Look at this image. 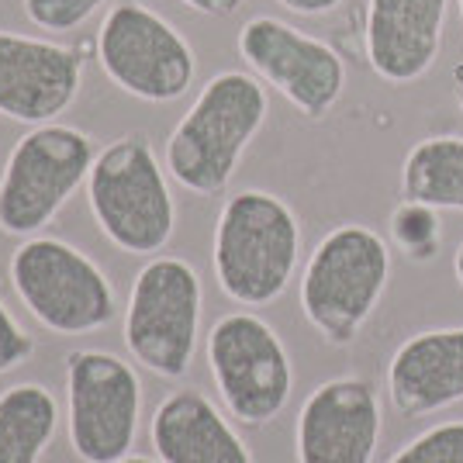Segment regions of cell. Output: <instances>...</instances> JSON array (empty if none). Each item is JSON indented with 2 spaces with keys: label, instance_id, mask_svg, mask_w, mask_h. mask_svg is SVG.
Returning a JSON list of instances; mask_svg holds the SVG:
<instances>
[{
  "label": "cell",
  "instance_id": "21",
  "mask_svg": "<svg viewBox=\"0 0 463 463\" xmlns=\"http://www.w3.org/2000/svg\"><path fill=\"white\" fill-rule=\"evenodd\" d=\"M104 4L108 0H24V14L42 32L62 35V32L87 24Z\"/></svg>",
  "mask_w": 463,
  "mask_h": 463
},
{
  "label": "cell",
  "instance_id": "18",
  "mask_svg": "<svg viewBox=\"0 0 463 463\" xmlns=\"http://www.w3.org/2000/svg\"><path fill=\"white\" fill-rule=\"evenodd\" d=\"M59 425V405L42 384H14L0 394V463H39Z\"/></svg>",
  "mask_w": 463,
  "mask_h": 463
},
{
  "label": "cell",
  "instance_id": "16",
  "mask_svg": "<svg viewBox=\"0 0 463 463\" xmlns=\"http://www.w3.org/2000/svg\"><path fill=\"white\" fill-rule=\"evenodd\" d=\"M153 446L163 463H252L246 443L201 391H174L159 402Z\"/></svg>",
  "mask_w": 463,
  "mask_h": 463
},
{
  "label": "cell",
  "instance_id": "12",
  "mask_svg": "<svg viewBox=\"0 0 463 463\" xmlns=\"http://www.w3.org/2000/svg\"><path fill=\"white\" fill-rule=\"evenodd\" d=\"M83 83V49L0 32V115L49 125L73 108Z\"/></svg>",
  "mask_w": 463,
  "mask_h": 463
},
{
  "label": "cell",
  "instance_id": "2",
  "mask_svg": "<svg viewBox=\"0 0 463 463\" xmlns=\"http://www.w3.org/2000/svg\"><path fill=\"white\" fill-rule=\"evenodd\" d=\"M301 252V225L267 191H239L214 225V277L235 305L263 308L288 290Z\"/></svg>",
  "mask_w": 463,
  "mask_h": 463
},
{
  "label": "cell",
  "instance_id": "28",
  "mask_svg": "<svg viewBox=\"0 0 463 463\" xmlns=\"http://www.w3.org/2000/svg\"><path fill=\"white\" fill-rule=\"evenodd\" d=\"M460 18H463V0H460Z\"/></svg>",
  "mask_w": 463,
  "mask_h": 463
},
{
  "label": "cell",
  "instance_id": "1",
  "mask_svg": "<svg viewBox=\"0 0 463 463\" xmlns=\"http://www.w3.org/2000/svg\"><path fill=\"white\" fill-rule=\"evenodd\" d=\"M267 111L270 100L256 77L239 70L212 77L191 111L176 121L166 142V170L194 194L225 191L246 146L263 128Z\"/></svg>",
  "mask_w": 463,
  "mask_h": 463
},
{
  "label": "cell",
  "instance_id": "14",
  "mask_svg": "<svg viewBox=\"0 0 463 463\" xmlns=\"http://www.w3.org/2000/svg\"><path fill=\"white\" fill-rule=\"evenodd\" d=\"M449 0H367V59L384 83L408 87L439 56Z\"/></svg>",
  "mask_w": 463,
  "mask_h": 463
},
{
  "label": "cell",
  "instance_id": "10",
  "mask_svg": "<svg viewBox=\"0 0 463 463\" xmlns=\"http://www.w3.org/2000/svg\"><path fill=\"white\" fill-rule=\"evenodd\" d=\"M70 443L80 460L118 463L128 457L138 432L142 384L121 356L77 349L66 356Z\"/></svg>",
  "mask_w": 463,
  "mask_h": 463
},
{
  "label": "cell",
  "instance_id": "24",
  "mask_svg": "<svg viewBox=\"0 0 463 463\" xmlns=\"http://www.w3.org/2000/svg\"><path fill=\"white\" fill-rule=\"evenodd\" d=\"M288 11L301 14V18H322L328 11H335L343 0H280Z\"/></svg>",
  "mask_w": 463,
  "mask_h": 463
},
{
  "label": "cell",
  "instance_id": "17",
  "mask_svg": "<svg viewBox=\"0 0 463 463\" xmlns=\"http://www.w3.org/2000/svg\"><path fill=\"white\" fill-rule=\"evenodd\" d=\"M402 194L436 212H463V138L432 136L408 149Z\"/></svg>",
  "mask_w": 463,
  "mask_h": 463
},
{
  "label": "cell",
  "instance_id": "27",
  "mask_svg": "<svg viewBox=\"0 0 463 463\" xmlns=\"http://www.w3.org/2000/svg\"><path fill=\"white\" fill-rule=\"evenodd\" d=\"M457 97H460V111H463V83H460V90H457Z\"/></svg>",
  "mask_w": 463,
  "mask_h": 463
},
{
  "label": "cell",
  "instance_id": "5",
  "mask_svg": "<svg viewBox=\"0 0 463 463\" xmlns=\"http://www.w3.org/2000/svg\"><path fill=\"white\" fill-rule=\"evenodd\" d=\"M11 284L21 305L59 335H83L118 318L111 280L90 256L62 239H24L11 256Z\"/></svg>",
  "mask_w": 463,
  "mask_h": 463
},
{
  "label": "cell",
  "instance_id": "22",
  "mask_svg": "<svg viewBox=\"0 0 463 463\" xmlns=\"http://www.w3.org/2000/svg\"><path fill=\"white\" fill-rule=\"evenodd\" d=\"M32 349H35L32 335L18 326V318L4 308V301H0V373L21 367L32 356Z\"/></svg>",
  "mask_w": 463,
  "mask_h": 463
},
{
  "label": "cell",
  "instance_id": "11",
  "mask_svg": "<svg viewBox=\"0 0 463 463\" xmlns=\"http://www.w3.org/2000/svg\"><path fill=\"white\" fill-rule=\"evenodd\" d=\"M239 56L256 77L277 87L305 118H326L346 90V62L328 45L270 14L239 28Z\"/></svg>",
  "mask_w": 463,
  "mask_h": 463
},
{
  "label": "cell",
  "instance_id": "26",
  "mask_svg": "<svg viewBox=\"0 0 463 463\" xmlns=\"http://www.w3.org/2000/svg\"><path fill=\"white\" fill-rule=\"evenodd\" d=\"M118 463H153V460H146V457H125V460H118Z\"/></svg>",
  "mask_w": 463,
  "mask_h": 463
},
{
  "label": "cell",
  "instance_id": "8",
  "mask_svg": "<svg viewBox=\"0 0 463 463\" xmlns=\"http://www.w3.org/2000/svg\"><path fill=\"white\" fill-rule=\"evenodd\" d=\"M97 62L115 87L149 104H170L187 94L197 73L191 42L138 0H121L104 14Z\"/></svg>",
  "mask_w": 463,
  "mask_h": 463
},
{
  "label": "cell",
  "instance_id": "4",
  "mask_svg": "<svg viewBox=\"0 0 463 463\" xmlns=\"http://www.w3.org/2000/svg\"><path fill=\"white\" fill-rule=\"evenodd\" d=\"M87 197L100 232L121 252H159L176 225L174 194L163 166L142 136H125L104 146L87 176Z\"/></svg>",
  "mask_w": 463,
  "mask_h": 463
},
{
  "label": "cell",
  "instance_id": "3",
  "mask_svg": "<svg viewBox=\"0 0 463 463\" xmlns=\"http://www.w3.org/2000/svg\"><path fill=\"white\" fill-rule=\"evenodd\" d=\"M391 250L367 225H339L315 246L301 277V308L332 346H349L381 305Z\"/></svg>",
  "mask_w": 463,
  "mask_h": 463
},
{
  "label": "cell",
  "instance_id": "13",
  "mask_svg": "<svg viewBox=\"0 0 463 463\" xmlns=\"http://www.w3.org/2000/svg\"><path fill=\"white\" fill-rule=\"evenodd\" d=\"M381 443V398L364 377L315 387L298 415V463H373Z\"/></svg>",
  "mask_w": 463,
  "mask_h": 463
},
{
  "label": "cell",
  "instance_id": "25",
  "mask_svg": "<svg viewBox=\"0 0 463 463\" xmlns=\"http://www.w3.org/2000/svg\"><path fill=\"white\" fill-rule=\"evenodd\" d=\"M453 270H457V280H460V288H463V242H460V250H457V256H453Z\"/></svg>",
  "mask_w": 463,
  "mask_h": 463
},
{
  "label": "cell",
  "instance_id": "20",
  "mask_svg": "<svg viewBox=\"0 0 463 463\" xmlns=\"http://www.w3.org/2000/svg\"><path fill=\"white\" fill-rule=\"evenodd\" d=\"M387 463H463V422L432 425Z\"/></svg>",
  "mask_w": 463,
  "mask_h": 463
},
{
  "label": "cell",
  "instance_id": "19",
  "mask_svg": "<svg viewBox=\"0 0 463 463\" xmlns=\"http://www.w3.org/2000/svg\"><path fill=\"white\" fill-rule=\"evenodd\" d=\"M391 239L398 242V250L405 252L408 260H415V263L432 260L439 252V239H443V225H439L436 208L419 204V201H405L391 214Z\"/></svg>",
  "mask_w": 463,
  "mask_h": 463
},
{
  "label": "cell",
  "instance_id": "7",
  "mask_svg": "<svg viewBox=\"0 0 463 463\" xmlns=\"http://www.w3.org/2000/svg\"><path fill=\"white\" fill-rule=\"evenodd\" d=\"M201 328V277L180 256H156L128 294L125 343L146 370L184 377L191 370Z\"/></svg>",
  "mask_w": 463,
  "mask_h": 463
},
{
  "label": "cell",
  "instance_id": "23",
  "mask_svg": "<svg viewBox=\"0 0 463 463\" xmlns=\"http://www.w3.org/2000/svg\"><path fill=\"white\" fill-rule=\"evenodd\" d=\"M180 4H187L191 11L208 14V18H225V14H232V11H239L246 0H180Z\"/></svg>",
  "mask_w": 463,
  "mask_h": 463
},
{
  "label": "cell",
  "instance_id": "15",
  "mask_svg": "<svg viewBox=\"0 0 463 463\" xmlns=\"http://www.w3.org/2000/svg\"><path fill=\"white\" fill-rule=\"evenodd\" d=\"M387 391L402 415H432L463 402V328L405 339L387 364Z\"/></svg>",
  "mask_w": 463,
  "mask_h": 463
},
{
  "label": "cell",
  "instance_id": "6",
  "mask_svg": "<svg viewBox=\"0 0 463 463\" xmlns=\"http://www.w3.org/2000/svg\"><path fill=\"white\" fill-rule=\"evenodd\" d=\"M94 138L73 125H35L0 176V232L39 235L94 170Z\"/></svg>",
  "mask_w": 463,
  "mask_h": 463
},
{
  "label": "cell",
  "instance_id": "9",
  "mask_svg": "<svg viewBox=\"0 0 463 463\" xmlns=\"http://www.w3.org/2000/svg\"><path fill=\"white\" fill-rule=\"evenodd\" d=\"M208 364L218 394L239 422L267 425L290 402L294 370L280 335L250 311H232L208 332Z\"/></svg>",
  "mask_w": 463,
  "mask_h": 463
}]
</instances>
